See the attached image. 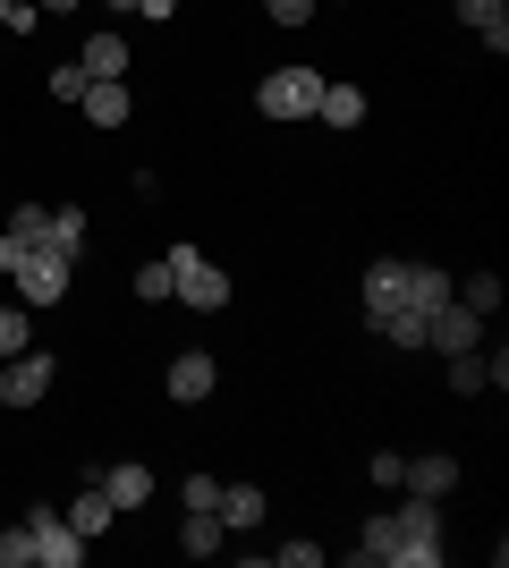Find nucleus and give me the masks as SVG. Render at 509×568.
Masks as SVG:
<instances>
[{"instance_id": "28", "label": "nucleus", "mask_w": 509, "mask_h": 568, "mask_svg": "<svg viewBox=\"0 0 509 568\" xmlns=\"http://www.w3.org/2000/svg\"><path fill=\"white\" fill-rule=\"evenodd\" d=\"M85 85H94V77L77 69V60H69V69H51V94H60V102H77V94H85Z\"/></svg>"}, {"instance_id": "20", "label": "nucleus", "mask_w": 509, "mask_h": 568, "mask_svg": "<svg viewBox=\"0 0 509 568\" xmlns=\"http://www.w3.org/2000/svg\"><path fill=\"white\" fill-rule=\"evenodd\" d=\"M365 323H374L390 348H425V314H408V306H383V314H365Z\"/></svg>"}, {"instance_id": "11", "label": "nucleus", "mask_w": 509, "mask_h": 568, "mask_svg": "<svg viewBox=\"0 0 509 568\" xmlns=\"http://www.w3.org/2000/svg\"><path fill=\"white\" fill-rule=\"evenodd\" d=\"M94 484H102V493H111V509H120V518H128V509H145V500H153V467H136V458H128V467H102Z\"/></svg>"}, {"instance_id": "26", "label": "nucleus", "mask_w": 509, "mask_h": 568, "mask_svg": "<svg viewBox=\"0 0 509 568\" xmlns=\"http://www.w3.org/2000/svg\"><path fill=\"white\" fill-rule=\"evenodd\" d=\"M179 500H187V509H213V500H221V475H187V484H179Z\"/></svg>"}, {"instance_id": "32", "label": "nucleus", "mask_w": 509, "mask_h": 568, "mask_svg": "<svg viewBox=\"0 0 509 568\" xmlns=\"http://www.w3.org/2000/svg\"><path fill=\"white\" fill-rule=\"evenodd\" d=\"M34 9H85V0H34Z\"/></svg>"}, {"instance_id": "29", "label": "nucleus", "mask_w": 509, "mask_h": 568, "mask_svg": "<svg viewBox=\"0 0 509 568\" xmlns=\"http://www.w3.org/2000/svg\"><path fill=\"white\" fill-rule=\"evenodd\" d=\"M264 9H272V26H306L315 18V0H264Z\"/></svg>"}, {"instance_id": "13", "label": "nucleus", "mask_w": 509, "mask_h": 568, "mask_svg": "<svg viewBox=\"0 0 509 568\" xmlns=\"http://www.w3.org/2000/svg\"><path fill=\"white\" fill-rule=\"evenodd\" d=\"M399 288H408V255H383V263H365V314L399 306Z\"/></svg>"}, {"instance_id": "9", "label": "nucleus", "mask_w": 509, "mask_h": 568, "mask_svg": "<svg viewBox=\"0 0 509 568\" xmlns=\"http://www.w3.org/2000/svg\"><path fill=\"white\" fill-rule=\"evenodd\" d=\"M264 484H221V500H213V518L230 526V535H246V526H264Z\"/></svg>"}, {"instance_id": "31", "label": "nucleus", "mask_w": 509, "mask_h": 568, "mask_svg": "<svg viewBox=\"0 0 509 568\" xmlns=\"http://www.w3.org/2000/svg\"><path fill=\"white\" fill-rule=\"evenodd\" d=\"M272 560H281V568H315V560H323V544H281Z\"/></svg>"}, {"instance_id": "19", "label": "nucleus", "mask_w": 509, "mask_h": 568, "mask_svg": "<svg viewBox=\"0 0 509 568\" xmlns=\"http://www.w3.org/2000/svg\"><path fill=\"white\" fill-rule=\"evenodd\" d=\"M43 246H51V255H69V263H77V255H85V213H77V204H60V213L43 221Z\"/></svg>"}, {"instance_id": "10", "label": "nucleus", "mask_w": 509, "mask_h": 568, "mask_svg": "<svg viewBox=\"0 0 509 568\" xmlns=\"http://www.w3.org/2000/svg\"><path fill=\"white\" fill-rule=\"evenodd\" d=\"M399 484H408V493H425V500H441L450 484H459V458H450V450H425V458H408V467H399Z\"/></svg>"}, {"instance_id": "21", "label": "nucleus", "mask_w": 509, "mask_h": 568, "mask_svg": "<svg viewBox=\"0 0 509 568\" xmlns=\"http://www.w3.org/2000/svg\"><path fill=\"white\" fill-rule=\"evenodd\" d=\"M77 69H85V77H128V43H120V34H94V43L77 51Z\"/></svg>"}, {"instance_id": "23", "label": "nucleus", "mask_w": 509, "mask_h": 568, "mask_svg": "<svg viewBox=\"0 0 509 568\" xmlns=\"http://www.w3.org/2000/svg\"><path fill=\"white\" fill-rule=\"evenodd\" d=\"M450 390H459V399H476V390H492V356L459 348V356H450Z\"/></svg>"}, {"instance_id": "25", "label": "nucleus", "mask_w": 509, "mask_h": 568, "mask_svg": "<svg viewBox=\"0 0 509 568\" xmlns=\"http://www.w3.org/2000/svg\"><path fill=\"white\" fill-rule=\"evenodd\" d=\"M0 568H34V535H26V526L0 535Z\"/></svg>"}, {"instance_id": "6", "label": "nucleus", "mask_w": 509, "mask_h": 568, "mask_svg": "<svg viewBox=\"0 0 509 568\" xmlns=\"http://www.w3.org/2000/svg\"><path fill=\"white\" fill-rule=\"evenodd\" d=\"M51 382H60V365H51L43 348L0 356V407H34V399H51Z\"/></svg>"}, {"instance_id": "5", "label": "nucleus", "mask_w": 509, "mask_h": 568, "mask_svg": "<svg viewBox=\"0 0 509 568\" xmlns=\"http://www.w3.org/2000/svg\"><path fill=\"white\" fill-rule=\"evenodd\" d=\"M26 535H34V568H85V535H77L60 509H26Z\"/></svg>"}, {"instance_id": "33", "label": "nucleus", "mask_w": 509, "mask_h": 568, "mask_svg": "<svg viewBox=\"0 0 509 568\" xmlns=\"http://www.w3.org/2000/svg\"><path fill=\"white\" fill-rule=\"evenodd\" d=\"M111 9H128V18H136V9H145V0H111Z\"/></svg>"}, {"instance_id": "3", "label": "nucleus", "mask_w": 509, "mask_h": 568, "mask_svg": "<svg viewBox=\"0 0 509 568\" xmlns=\"http://www.w3.org/2000/svg\"><path fill=\"white\" fill-rule=\"evenodd\" d=\"M69 255H51V246H26L18 263H9V281H18V306H60L69 297Z\"/></svg>"}, {"instance_id": "24", "label": "nucleus", "mask_w": 509, "mask_h": 568, "mask_svg": "<svg viewBox=\"0 0 509 568\" xmlns=\"http://www.w3.org/2000/svg\"><path fill=\"white\" fill-rule=\"evenodd\" d=\"M34 348V323H26V306H0V356Z\"/></svg>"}, {"instance_id": "4", "label": "nucleus", "mask_w": 509, "mask_h": 568, "mask_svg": "<svg viewBox=\"0 0 509 568\" xmlns=\"http://www.w3.org/2000/svg\"><path fill=\"white\" fill-rule=\"evenodd\" d=\"M390 526H399L390 568H434V560H441V518H434V500H425V493H416L408 509H390Z\"/></svg>"}, {"instance_id": "2", "label": "nucleus", "mask_w": 509, "mask_h": 568, "mask_svg": "<svg viewBox=\"0 0 509 568\" xmlns=\"http://www.w3.org/2000/svg\"><path fill=\"white\" fill-rule=\"evenodd\" d=\"M315 102H323V69H272L264 85H255V111L264 119H315Z\"/></svg>"}, {"instance_id": "17", "label": "nucleus", "mask_w": 509, "mask_h": 568, "mask_svg": "<svg viewBox=\"0 0 509 568\" xmlns=\"http://www.w3.org/2000/svg\"><path fill=\"white\" fill-rule=\"evenodd\" d=\"M459 18H467V26H476V34L492 43V60L509 51V0H459Z\"/></svg>"}, {"instance_id": "7", "label": "nucleus", "mask_w": 509, "mask_h": 568, "mask_svg": "<svg viewBox=\"0 0 509 568\" xmlns=\"http://www.w3.org/2000/svg\"><path fill=\"white\" fill-rule=\"evenodd\" d=\"M425 348H434V356L485 348V314H467L459 297H450V306H434V314H425Z\"/></svg>"}, {"instance_id": "34", "label": "nucleus", "mask_w": 509, "mask_h": 568, "mask_svg": "<svg viewBox=\"0 0 509 568\" xmlns=\"http://www.w3.org/2000/svg\"><path fill=\"white\" fill-rule=\"evenodd\" d=\"M9 9H18V0H0V26H9Z\"/></svg>"}, {"instance_id": "12", "label": "nucleus", "mask_w": 509, "mask_h": 568, "mask_svg": "<svg viewBox=\"0 0 509 568\" xmlns=\"http://www.w3.org/2000/svg\"><path fill=\"white\" fill-rule=\"evenodd\" d=\"M77 102H85V119H94V128H128V111H136V102H128V77H94Z\"/></svg>"}, {"instance_id": "8", "label": "nucleus", "mask_w": 509, "mask_h": 568, "mask_svg": "<svg viewBox=\"0 0 509 568\" xmlns=\"http://www.w3.org/2000/svg\"><path fill=\"white\" fill-rule=\"evenodd\" d=\"M162 390H170V399H179V407H195V399H213V390H221V365H213V356H204V348H187V356H170Z\"/></svg>"}, {"instance_id": "27", "label": "nucleus", "mask_w": 509, "mask_h": 568, "mask_svg": "<svg viewBox=\"0 0 509 568\" xmlns=\"http://www.w3.org/2000/svg\"><path fill=\"white\" fill-rule=\"evenodd\" d=\"M136 297H145V306H162V297H170V263H145V272H136Z\"/></svg>"}, {"instance_id": "14", "label": "nucleus", "mask_w": 509, "mask_h": 568, "mask_svg": "<svg viewBox=\"0 0 509 568\" xmlns=\"http://www.w3.org/2000/svg\"><path fill=\"white\" fill-rule=\"evenodd\" d=\"M399 306H408V314L450 306V272H434V263H408V288H399Z\"/></svg>"}, {"instance_id": "1", "label": "nucleus", "mask_w": 509, "mask_h": 568, "mask_svg": "<svg viewBox=\"0 0 509 568\" xmlns=\"http://www.w3.org/2000/svg\"><path fill=\"white\" fill-rule=\"evenodd\" d=\"M162 263H170V297H187L195 314H221V306H230V272H221L204 246H170Z\"/></svg>"}, {"instance_id": "18", "label": "nucleus", "mask_w": 509, "mask_h": 568, "mask_svg": "<svg viewBox=\"0 0 509 568\" xmlns=\"http://www.w3.org/2000/svg\"><path fill=\"white\" fill-rule=\"evenodd\" d=\"M450 297H459L467 314H485V323H492V314H501V272H467V281H450Z\"/></svg>"}, {"instance_id": "16", "label": "nucleus", "mask_w": 509, "mask_h": 568, "mask_svg": "<svg viewBox=\"0 0 509 568\" xmlns=\"http://www.w3.org/2000/svg\"><path fill=\"white\" fill-rule=\"evenodd\" d=\"M315 119L348 136V128H365V94H357V85H332V77H323V102H315Z\"/></svg>"}, {"instance_id": "22", "label": "nucleus", "mask_w": 509, "mask_h": 568, "mask_svg": "<svg viewBox=\"0 0 509 568\" xmlns=\"http://www.w3.org/2000/svg\"><path fill=\"white\" fill-rule=\"evenodd\" d=\"M179 551H187V560H213V551H221V518H213V509H187V526H179Z\"/></svg>"}, {"instance_id": "30", "label": "nucleus", "mask_w": 509, "mask_h": 568, "mask_svg": "<svg viewBox=\"0 0 509 568\" xmlns=\"http://www.w3.org/2000/svg\"><path fill=\"white\" fill-rule=\"evenodd\" d=\"M399 467H408L399 450H374V458H365V475H374V484H399Z\"/></svg>"}, {"instance_id": "15", "label": "nucleus", "mask_w": 509, "mask_h": 568, "mask_svg": "<svg viewBox=\"0 0 509 568\" xmlns=\"http://www.w3.org/2000/svg\"><path fill=\"white\" fill-rule=\"evenodd\" d=\"M60 518H69L77 535H85V544H94V535H102V526H111V518H120V509H111V493H102L94 475H85V493H77L69 509H60Z\"/></svg>"}]
</instances>
